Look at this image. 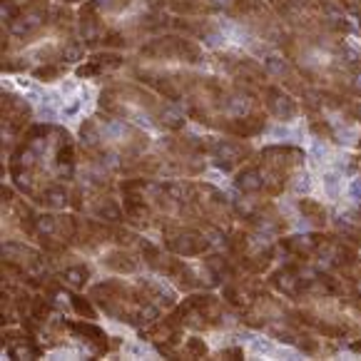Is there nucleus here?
Wrapping results in <instances>:
<instances>
[{"label":"nucleus","mask_w":361,"mask_h":361,"mask_svg":"<svg viewBox=\"0 0 361 361\" xmlns=\"http://www.w3.org/2000/svg\"><path fill=\"white\" fill-rule=\"evenodd\" d=\"M180 331L195 334H219L234 326V309L224 297H217L209 289L190 294L185 302H177L165 314Z\"/></svg>","instance_id":"10"},{"label":"nucleus","mask_w":361,"mask_h":361,"mask_svg":"<svg viewBox=\"0 0 361 361\" xmlns=\"http://www.w3.org/2000/svg\"><path fill=\"white\" fill-rule=\"evenodd\" d=\"M262 102L267 107V115L279 120V123H292L297 120L302 107L297 102V95L287 90L284 85H279L276 80H269L264 87H262Z\"/></svg>","instance_id":"14"},{"label":"nucleus","mask_w":361,"mask_h":361,"mask_svg":"<svg viewBox=\"0 0 361 361\" xmlns=\"http://www.w3.org/2000/svg\"><path fill=\"white\" fill-rule=\"evenodd\" d=\"M204 70H209V50L185 32L167 30L128 53L123 75L180 105Z\"/></svg>","instance_id":"5"},{"label":"nucleus","mask_w":361,"mask_h":361,"mask_svg":"<svg viewBox=\"0 0 361 361\" xmlns=\"http://www.w3.org/2000/svg\"><path fill=\"white\" fill-rule=\"evenodd\" d=\"M8 177L18 192L45 209L70 207L80 147L63 123L35 120L8 149Z\"/></svg>","instance_id":"2"},{"label":"nucleus","mask_w":361,"mask_h":361,"mask_svg":"<svg viewBox=\"0 0 361 361\" xmlns=\"http://www.w3.org/2000/svg\"><path fill=\"white\" fill-rule=\"evenodd\" d=\"M80 159L92 162L117 177H130L137 159L152 147L149 130L133 125L110 112L92 110L78 125Z\"/></svg>","instance_id":"7"},{"label":"nucleus","mask_w":361,"mask_h":361,"mask_svg":"<svg viewBox=\"0 0 361 361\" xmlns=\"http://www.w3.org/2000/svg\"><path fill=\"white\" fill-rule=\"evenodd\" d=\"M299 212H302V217L307 219L309 224H314V227H324L326 224V209L319 200H312V197L299 200Z\"/></svg>","instance_id":"16"},{"label":"nucleus","mask_w":361,"mask_h":361,"mask_svg":"<svg viewBox=\"0 0 361 361\" xmlns=\"http://www.w3.org/2000/svg\"><path fill=\"white\" fill-rule=\"evenodd\" d=\"M304 165V149L294 145H269L250 157L247 165L234 172V187L245 197H274L284 195L292 177Z\"/></svg>","instance_id":"9"},{"label":"nucleus","mask_w":361,"mask_h":361,"mask_svg":"<svg viewBox=\"0 0 361 361\" xmlns=\"http://www.w3.org/2000/svg\"><path fill=\"white\" fill-rule=\"evenodd\" d=\"M58 3H65V6H73V8H78V6H82L85 0H58Z\"/></svg>","instance_id":"18"},{"label":"nucleus","mask_w":361,"mask_h":361,"mask_svg":"<svg viewBox=\"0 0 361 361\" xmlns=\"http://www.w3.org/2000/svg\"><path fill=\"white\" fill-rule=\"evenodd\" d=\"M172 18L167 0H85L78 6L87 50L133 53L149 37L172 30Z\"/></svg>","instance_id":"4"},{"label":"nucleus","mask_w":361,"mask_h":361,"mask_svg":"<svg viewBox=\"0 0 361 361\" xmlns=\"http://www.w3.org/2000/svg\"><path fill=\"white\" fill-rule=\"evenodd\" d=\"M269 3H274V0H269Z\"/></svg>","instance_id":"20"},{"label":"nucleus","mask_w":361,"mask_h":361,"mask_svg":"<svg viewBox=\"0 0 361 361\" xmlns=\"http://www.w3.org/2000/svg\"><path fill=\"white\" fill-rule=\"evenodd\" d=\"M237 0H167L172 16L180 18H209L229 11Z\"/></svg>","instance_id":"15"},{"label":"nucleus","mask_w":361,"mask_h":361,"mask_svg":"<svg viewBox=\"0 0 361 361\" xmlns=\"http://www.w3.org/2000/svg\"><path fill=\"white\" fill-rule=\"evenodd\" d=\"M102 314L128 326H149L177 304V294L159 274H107L87 289Z\"/></svg>","instance_id":"6"},{"label":"nucleus","mask_w":361,"mask_h":361,"mask_svg":"<svg viewBox=\"0 0 361 361\" xmlns=\"http://www.w3.org/2000/svg\"><path fill=\"white\" fill-rule=\"evenodd\" d=\"M255 147L250 140L234 137V135H207V159L222 172H237L250 162Z\"/></svg>","instance_id":"13"},{"label":"nucleus","mask_w":361,"mask_h":361,"mask_svg":"<svg viewBox=\"0 0 361 361\" xmlns=\"http://www.w3.org/2000/svg\"><path fill=\"white\" fill-rule=\"evenodd\" d=\"M0 115H3V140L16 142L32 123H35V107L18 87L3 82V100H0Z\"/></svg>","instance_id":"12"},{"label":"nucleus","mask_w":361,"mask_h":361,"mask_svg":"<svg viewBox=\"0 0 361 361\" xmlns=\"http://www.w3.org/2000/svg\"><path fill=\"white\" fill-rule=\"evenodd\" d=\"M351 349L359 351V354H361V341H354V344H351Z\"/></svg>","instance_id":"19"},{"label":"nucleus","mask_w":361,"mask_h":361,"mask_svg":"<svg viewBox=\"0 0 361 361\" xmlns=\"http://www.w3.org/2000/svg\"><path fill=\"white\" fill-rule=\"evenodd\" d=\"M40 214L25 202V195L3 185V239H25L35 242V229Z\"/></svg>","instance_id":"11"},{"label":"nucleus","mask_w":361,"mask_h":361,"mask_svg":"<svg viewBox=\"0 0 361 361\" xmlns=\"http://www.w3.org/2000/svg\"><path fill=\"white\" fill-rule=\"evenodd\" d=\"M97 110L128 120L133 125L149 130V133H177L187 128V115L182 105L167 100L152 87L142 85L137 80L117 75L105 80L97 95Z\"/></svg>","instance_id":"8"},{"label":"nucleus","mask_w":361,"mask_h":361,"mask_svg":"<svg viewBox=\"0 0 361 361\" xmlns=\"http://www.w3.org/2000/svg\"><path fill=\"white\" fill-rule=\"evenodd\" d=\"M182 110L187 120L197 123L219 135H234V137L252 140L264 133L267 128V107L262 102V90L245 80L232 78L212 68L204 70L195 80L185 97Z\"/></svg>","instance_id":"3"},{"label":"nucleus","mask_w":361,"mask_h":361,"mask_svg":"<svg viewBox=\"0 0 361 361\" xmlns=\"http://www.w3.org/2000/svg\"><path fill=\"white\" fill-rule=\"evenodd\" d=\"M48 3H53V0H3V20H13V18L35 11V8H43Z\"/></svg>","instance_id":"17"},{"label":"nucleus","mask_w":361,"mask_h":361,"mask_svg":"<svg viewBox=\"0 0 361 361\" xmlns=\"http://www.w3.org/2000/svg\"><path fill=\"white\" fill-rule=\"evenodd\" d=\"M0 32L3 75H27L40 82H58L73 75L90 53L80 35L78 8L58 0L13 20H3Z\"/></svg>","instance_id":"1"}]
</instances>
